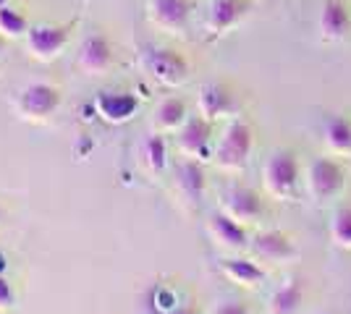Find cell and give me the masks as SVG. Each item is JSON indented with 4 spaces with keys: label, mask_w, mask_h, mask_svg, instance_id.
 Segmentation results:
<instances>
[{
    "label": "cell",
    "mask_w": 351,
    "mask_h": 314,
    "mask_svg": "<svg viewBox=\"0 0 351 314\" xmlns=\"http://www.w3.org/2000/svg\"><path fill=\"white\" fill-rule=\"evenodd\" d=\"M139 63L158 84L171 87V90L186 84V79H189V60L171 47L145 45L139 53Z\"/></svg>",
    "instance_id": "cell-1"
},
{
    "label": "cell",
    "mask_w": 351,
    "mask_h": 314,
    "mask_svg": "<svg viewBox=\"0 0 351 314\" xmlns=\"http://www.w3.org/2000/svg\"><path fill=\"white\" fill-rule=\"evenodd\" d=\"M252 147H254V136H252V129L244 120H231L226 126V131L220 136L218 150H215V163L223 170H241L244 165L249 163L252 157Z\"/></svg>",
    "instance_id": "cell-2"
},
{
    "label": "cell",
    "mask_w": 351,
    "mask_h": 314,
    "mask_svg": "<svg viewBox=\"0 0 351 314\" xmlns=\"http://www.w3.org/2000/svg\"><path fill=\"white\" fill-rule=\"evenodd\" d=\"M16 113L19 118L29 120V123H45L50 120L60 107V90L53 84H43V81H34L29 87L16 94Z\"/></svg>",
    "instance_id": "cell-3"
},
{
    "label": "cell",
    "mask_w": 351,
    "mask_h": 314,
    "mask_svg": "<svg viewBox=\"0 0 351 314\" xmlns=\"http://www.w3.org/2000/svg\"><path fill=\"white\" fill-rule=\"evenodd\" d=\"M263 181L267 194L276 199H291L299 186V160L289 150H278L267 157L263 168Z\"/></svg>",
    "instance_id": "cell-4"
},
{
    "label": "cell",
    "mask_w": 351,
    "mask_h": 314,
    "mask_svg": "<svg viewBox=\"0 0 351 314\" xmlns=\"http://www.w3.org/2000/svg\"><path fill=\"white\" fill-rule=\"evenodd\" d=\"M76 29V21L69 24H34L27 31V50L34 60L40 63H50L56 60L66 50L71 31Z\"/></svg>",
    "instance_id": "cell-5"
},
{
    "label": "cell",
    "mask_w": 351,
    "mask_h": 314,
    "mask_svg": "<svg viewBox=\"0 0 351 314\" xmlns=\"http://www.w3.org/2000/svg\"><path fill=\"white\" fill-rule=\"evenodd\" d=\"M343 189V168L333 157H317L309 163L307 192L315 202H328Z\"/></svg>",
    "instance_id": "cell-6"
},
{
    "label": "cell",
    "mask_w": 351,
    "mask_h": 314,
    "mask_svg": "<svg viewBox=\"0 0 351 314\" xmlns=\"http://www.w3.org/2000/svg\"><path fill=\"white\" fill-rule=\"evenodd\" d=\"M113 63H116V53L105 34L84 37V42L79 45V53H76L79 71H84L87 76H105L113 68Z\"/></svg>",
    "instance_id": "cell-7"
},
{
    "label": "cell",
    "mask_w": 351,
    "mask_h": 314,
    "mask_svg": "<svg viewBox=\"0 0 351 314\" xmlns=\"http://www.w3.org/2000/svg\"><path fill=\"white\" fill-rule=\"evenodd\" d=\"M254 3L252 0H210L207 5V31L213 37H223L231 29H236L249 14Z\"/></svg>",
    "instance_id": "cell-8"
},
{
    "label": "cell",
    "mask_w": 351,
    "mask_h": 314,
    "mask_svg": "<svg viewBox=\"0 0 351 314\" xmlns=\"http://www.w3.org/2000/svg\"><path fill=\"white\" fill-rule=\"evenodd\" d=\"M149 24L168 34H181L189 24L191 0H147Z\"/></svg>",
    "instance_id": "cell-9"
},
{
    "label": "cell",
    "mask_w": 351,
    "mask_h": 314,
    "mask_svg": "<svg viewBox=\"0 0 351 314\" xmlns=\"http://www.w3.org/2000/svg\"><path fill=\"white\" fill-rule=\"evenodd\" d=\"M95 110L97 116L108 123H126L136 116L139 110V97L134 92L121 90H105L95 97Z\"/></svg>",
    "instance_id": "cell-10"
},
{
    "label": "cell",
    "mask_w": 351,
    "mask_h": 314,
    "mask_svg": "<svg viewBox=\"0 0 351 314\" xmlns=\"http://www.w3.org/2000/svg\"><path fill=\"white\" fill-rule=\"evenodd\" d=\"M252 246V254L263 262H270V265H286L296 257V246L293 241L280 233V231H265V233H257L254 239L249 241Z\"/></svg>",
    "instance_id": "cell-11"
},
{
    "label": "cell",
    "mask_w": 351,
    "mask_h": 314,
    "mask_svg": "<svg viewBox=\"0 0 351 314\" xmlns=\"http://www.w3.org/2000/svg\"><path fill=\"white\" fill-rule=\"evenodd\" d=\"M210 139H213V126L202 116H191L186 123L178 129V150L191 160H205L210 155Z\"/></svg>",
    "instance_id": "cell-12"
},
{
    "label": "cell",
    "mask_w": 351,
    "mask_h": 314,
    "mask_svg": "<svg viewBox=\"0 0 351 314\" xmlns=\"http://www.w3.org/2000/svg\"><path fill=\"white\" fill-rule=\"evenodd\" d=\"M197 105H199V116L207 118L210 123L220 118H231V116H236V110H239L231 90L218 84V81H210V84H205L199 90Z\"/></svg>",
    "instance_id": "cell-13"
},
{
    "label": "cell",
    "mask_w": 351,
    "mask_h": 314,
    "mask_svg": "<svg viewBox=\"0 0 351 314\" xmlns=\"http://www.w3.org/2000/svg\"><path fill=\"white\" fill-rule=\"evenodd\" d=\"M351 29V14L343 0H325L317 14V31L322 42H341Z\"/></svg>",
    "instance_id": "cell-14"
},
{
    "label": "cell",
    "mask_w": 351,
    "mask_h": 314,
    "mask_svg": "<svg viewBox=\"0 0 351 314\" xmlns=\"http://www.w3.org/2000/svg\"><path fill=\"white\" fill-rule=\"evenodd\" d=\"M263 199L257 192H252L247 186H231L223 194V212L231 215L239 223H254L263 218Z\"/></svg>",
    "instance_id": "cell-15"
},
{
    "label": "cell",
    "mask_w": 351,
    "mask_h": 314,
    "mask_svg": "<svg viewBox=\"0 0 351 314\" xmlns=\"http://www.w3.org/2000/svg\"><path fill=\"white\" fill-rule=\"evenodd\" d=\"M210 233L223 249L241 252L244 246H249V236L244 231V225L234 220L231 215H226V212H213L210 215Z\"/></svg>",
    "instance_id": "cell-16"
},
{
    "label": "cell",
    "mask_w": 351,
    "mask_h": 314,
    "mask_svg": "<svg viewBox=\"0 0 351 314\" xmlns=\"http://www.w3.org/2000/svg\"><path fill=\"white\" fill-rule=\"evenodd\" d=\"M223 275L231 280V283L241 285V288H257L265 280V270L252 262V259H241V257H228L220 262Z\"/></svg>",
    "instance_id": "cell-17"
},
{
    "label": "cell",
    "mask_w": 351,
    "mask_h": 314,
    "mask_svg": "<svg viewBox=\"0 0 351 314\" xmlns=\"http://www.w3.org/2000/svg\"><path fill=\"white\" fill-rule=\"evenodd\" d=\"M176 183H178V192L186 196L189 202H199L205 194V170L199 160H184L176 168Z\"/></svg>",
    "instance_id": "cell-18"
},
{
    "label": "cell",
    "mask_w": 351,
    "mask_h": 314,
    "mask_svg": "<svg viewBox=\"0 0 351 314\" xmlns=\"http://www.w3.org/2000/svg\"><path fill=\"white\" fill-rule=\"evenodd\" d=\"M304 280L302 278H289L280 285L270 299V314H299L304 304Z\"/></svg>",
    "instance_id": "cell-19"
},
{
    "label": "cell",
    "mask_w": 351,
    "mask_h": 314,
    "mask_svg": "<svg viewBox=\"0 0 351 314\" xmlns=\"http://www.w3.org/2000/svg\"><path fill=\"white\" fill-rule=\"evenodd\" d=\"M186 103L181 97H168L155 107V116H152V126L158 131H178L184 123H186Z\"/></svg>",
    "instance_id": "cell-20"
},
{
    "label": "cell",
    "mask_w": 351,
    "mask_h": 314,
    "mask_svg": "<svg viewBox=\"0 0 351 314\" xmlns=\"http://www.w3.org/2000/svg\"><path fill=\"white\" fill-rule=\"evenodd\" d=\"M325 147L333 155H351V123L343 116H333L325 123Z\"/></svg>",
    "instance_id": "cell-21"
},
{
    "label": "cell",
    "mask_w": 351,
    "mask_h": 314,
    "mask_svg": "<svg viewBox=\"0 0 351 314\" xmlns=\"http://www.w3.org/2000/svg\"><path fill=\"white\" fill-rule=\"evenodd\" d=\"M142 160L152 173H162V168L168 163V147H165V139L160 134L147 136L142 142Z\"/></svg>",
    "instance_id": "cell-22"
},
{
    "label": "cell",
    "mask_w": 351,
    "mask_h": 314,
    "mask_svg": "<svg viewBox=\"0 0 351 314\" xmlns=\"http://www.w3.org/2000/svg\"><path fill=\"white\" fill-rule=\"evenodd\" d=\"M29 31V21L21 11H16L11 5H0V34L16 40V37H24Z\"/></svg>",
    "instance_id": "cell-23"
},
{
    "label": "cell",
    "mask_w": 351,
    "mask_h": 314,
    "mask_svg": "<svg viewBox=\"0 0 351 314\" xmlns=\"http://www.w3.org/2000/svg\"><path fill=\"white\" fill-rule=\"evenodd\" d=\"M330 241L341 249H351V207L336 209L330 220Z\"/></svg>",
    "instance_id": "cell-24"
},
{
    "label": "cell",
    "mask_w": 351,
    "mask_h": 314,
    "mask_svg": "<svg viewBox=\"0 0 351 314\" xmlns=\"http://www.w3.org/2000/svg\"><path fill=\"white\" fill-rule=\"evenodd\" d=\"M147 304L155 309V314H168L173 312L176 306H178V299H176V293L171 288H165V285H158V288H152L149 291V299Z\"/></svg>",
    "instance_id": "cell-25"
},
{
    "label": "cell",
    "mask_w": 351,
    "mask_h": 314,
    "mask_svg": "<svg viewBox=\"0 0 351 314\" xmlns=\"http://www.w3.org/2000/svg\"><path fill=\"white\" fill-rule=\"evenodd\" d=\"M14 304H16L14 285L8 283V278L0 272V312H3V309H11Z\"/></svg>",
    "instance_id": "cell-26"
},
{
    "label": "cell",
    "mask_w": 351,
    "mask_h": 314,
    "mask_svg": "<svg viewBox=\"0 0 351 314\" xmlns=\"http://www.w3.org/2000/svg\"><path fill=\"white\" fill-rule=\"evenodd\" d=\"M215 314H249V309L241 301H226L215 309Z\"/></svg>",
    "instance_id": "cell-27"
},
{
    "label": "cell",
    "mask_w": 351,
    "mask_h": 314,
    "mask_svg": "<svg viewBox=\"0 0 351 314\" xmlns=\"http://www.w3.org/2000/svg\"><path fill=\"white\" fill-rule=\"evenodd\" d=\"M168 314H199V312H197L194 306H181V304H178L173 312H168Z\"/></svg>",
    "instance_id": "cell-28"
},
{
    "label": "cell",
    "mask_w": 351,
    "mask_h": 314,
    "mask_svg": "<svg viewBox=\"0 0 351 314\" xmlns=\"http://www.w3.org/2000/svg\"><path fill=\"white\" fill-rule=\"evenodd\" d=\"M3 45H5V42H3V34H0V53H3Z\"/></svg>",
    "instance_id": "cell-29"
},
{
    "label": "cell",
    "mask_w": 351,
    "mask_h": 314,
    "mask_svg": "<svg viewBox=\"0 0 351 314\" xmlns=\"http://www.w3.org/2000/svg\"><path fill=\"white\" fill-rule=\"evenodd\" d=\"M0 5H8V0H0Z\"/></svg>",
    "instance_id": "cell-30"
},
{
    "label": "cell",
    "mask_w": 351,
    "mask_h": 314,
    "mask_svg": "<svg viewBox=\"0 0 351 314\" xmlns=\"http://www.w3.org/2000/svg\"><path fill=\"white\" fill-rule=\"evenodd\" d=\"M0 215H3V212H0Z\"/></svg>",
    "instance_id": "cell-31"
}]
</instances>
